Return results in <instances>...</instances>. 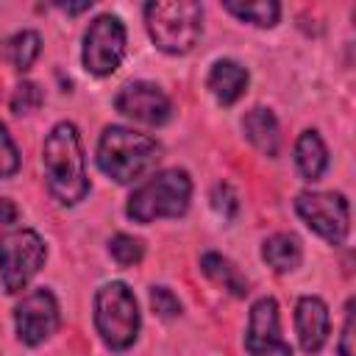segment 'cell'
Wrapping results in <instances>:
<instances>
[{
  "mask_svg": "<svg viewBox=\"0 0 356 356\" xmlns=\"http://www.w3.org/2000/svg\"><path fill=\"white\" fill-rule=\"evenodd\" d=\"M42 167L53 197L64 206H75L89 192L86 161L81 150V136L72 122H56L42 147Z\"/></svg>",
  "mask_w": 356,
  "mask_h": 356,
  "instance_id": "6da1fadb",
  "label": "cell"
},
{
  "mask_svg": "<svg viewBox=\"0 0 356 356\" xmlns=\"http://www.w3.org/2000/svg\"><path fill=\"white\" fill-rule=\"evenodd\" d=\"M161 159V145L122 125H108L97 142V167L117 184H131L150 172Z\"/></svg>",
  "mask_w": 356,
  "mask_h": 356,
  "instance_id": "7a4b0ae2",
  "label": "cell"
},
{
  "mask_svg": "<svg viewBox=\"0 0 356 356\" xmlns=\"http://www.w3.org/2000/svg\"><path fill=\"white\" fill-rule=\"evenodd\" d=\"M145 25L153 44L170 56L189 53L203 33V6L195 0H159L145 6Z\"/></svg>",
  "mask_w": 356,
  "mask_h": 356,
  "instance_id": "3957f363",
  "label": "cell"
},
{
  "mask_svg": "<svg viewBox=\"0 0 356 356\" xmlns=\"http://www.w3.org/2000/svg\"><path fill=\"white\" fill-rule=\"evenodd\" d=\"M189 197H192V181L186 170H161L156 175H150L142 186L134 189V195L128 197L125 214L134 222H153L161 217H181L189 209Z\"/></svg>",
  "mask_w": 356,
  "mask_h": 356,
  "instance_id": "277c9868",
  "label": "cell"
},
{
  "mask_svg": "<svg viewBox=\"0 0 356 356\" xmlns=\"http://www.w3.org/2000/svg\"><path fill=\"white\" fill-rule=\"evenodd\" d=\"M139 306L128 284L108 281L95 295V325L111 350H125L139 337Z\"/></svg>",
  "mask_w": 356,
  "mask_h": 356,
  "instance_id": "5b68a950",
  "label": "cell"
},
{
  "mask_svg": "<svg viewBox=\"0 0 356 356\" xmlns=\"http://www.w3.org/2000/svg\"><path fill=\"white\" fill-rule=\"evenodd\" d=\"M47 248L31 228H17L0 236V284L8 295L22 292L42 270Z\"/></svg>",
  "mask_w": 356,
  "mask_h": 356,
  "instance_id": "8992f818",
  "label": "cell"
},
{
  "mask_svg": "<svg viewBox=\"0 0 356 356\" xmlns=\"http://www.w3.org/2000/svg\"><path fill=\"white\" fill-rule=\"evenodd\" d=\"M300 220L325 242L339 245L350 231V206L342 192H303L295 200Z\"/></svg>",
  "mask_w": 356,
  "mask_h": 356,
  "instance_id": "52a82bcc",
  "label": "cell"
},
{
  "mask_svg": "<svg viewBox=\"0 0 356 356\" xmlns=\"http://www.w3.org/2000/svg\"><path fill=\"white\" fill-rule=\"evenodd\" d=\"M125 56V25L114 14H100L92 19L83 36V67L86 72L103 78L111 75Z\"/></svg>",
  "mask_w": 356,
  "mask_h": 356,
  "instance_id": "ba28073f",
  "label": "cell"
},
{
  "mask_svg": "<svg viewBox=\"0 0 356 356\" xmlns=\"http://www.w3.org/2000/svg\"><path fill=\"white\" fill-rule=\"evenodd\" d=\"M14 325H17L19 342H25L31 348L50 339L58 328V303H56L53 292L50 289L28 292L14 309Z\"/></svg>",
  "mask_w": 356,
  "mask_h": 356,
  "instance_id": "9c48e42d",
  "label": "cell"
},
{
  "mask_svg": "<svg viewBox=\"0 0 356 356\" xmlns=\"http://www.w3.org/2000/svg\"><path fill=\"white\" fill-rule=\"evenodd\" d=\"M114 106L120 114L136 120V122H145V125H164L170 120V97L150 81H131L125 83L117 97H114Z\"/></svg>",
  "mask_w": 356,
  "mask_h": 356,
  "instance_id": "30bf717a",
  "label": "cell"
},
{
  "mask_svg": "<svg viewBox=\"0 0 356 356\" xmlns=\"http://www.w3.org/2000/svg\"><path fill=\"white\" fill-rule=\"evenodd\" d=\"M245 348L250 356H292V348L281 339L278 303L273 298H259L250 306Z\"/></svg>",
  "mask_w": 356,
  "mask_h": 356,
  "instance_id": "8fae6325",
  "label": "cell"
},
{
  "mask_svg": "<svg viewBox=\"0 0 356 356\" xmlns=\"http://www.w3.org/2000/svg\"><path fill=\"white\" fill-rule=\"evenodd\" d=\"M328 328H331L328 306L314 295L300 298L295 306V331H298L300 348L306 353H317L328 339Z\"/></svg>",
  "mask_w": 356,
  "mask_h": 356,
  "instance_id": "7c38bea8",
  "label": "cell"
},
{
  "mask_svg": "<svg viewBox=\"0 0 356 356\" xmlns=\"http://www.w3.org/2000/svg\"><path fill=\"white\" fill-rule=\"evenodd\" d=\"M206 86L220 106H234L248 89V70L231 58H220V61H214V67L206 78Z\"/></svg>",
  "mask_w": 356,
  "mask_h": 356,
  "instance_id": "4fadbf2b",
  "label": "cell"
},
{
  "mask_svg": "<svg viewBox=\"0 0 356 356\" xmlns=\"http://www.w3.org/2000/svg\"><path fill=\"white\" fill-rule=\"evenodd\" d=\"M242 131L248 136V142L264 153V156H275L278 153V145H281V134H278V120L270 108H250L242 120Z\"/></svg>",
  "mask_w": 356,
  "mask_h": 356,
  "instance_id": "5bb4252c",
  "label": "cell"
},
{
  "mask_svg": "<svg viewBox=\"0 0 356 356\" xmlns=\"http://www.w3.org/2000/svg\"><path fill=\"white\" fill-rule=\"evenodd\" d=\"M261 259H264L275 273H289V270H295V267L300 264V259H303V245H300V239H298L295 234L278 231V234H273V236L264 239V245H261Z\"/></svg>",
  "mask_w": 356,
  "mask_h": 356,
  "instance_id": "9a60e30c",
  "label": "cell"
},
{
  "mask_svg": "<svg viewBox=\"0 0 356 356\" xmlns=\"http://www.w3.org/2000/svg\"><path fill=\"white\" fill-rule=\"evenodd\" d=\"M295 164L306 181H317L328 167V150L317 131H303L295 142Z\"/></svg>",
  "mask_w": 356,
  "mask_h": 356,
  "instance_id": "2e32d148",
  "label": "cell"
},
{
  "mask_svg": "<svg viewBox=\"0 0 356 356\" xmlns=\"http://www.w3.org/2000/svg\"><path fill=\"white\" fill-rule=\"evenodd\" d=\"M200 270L214 281V284H222L225 289H231L236 298H245L248 295V281L245 275L220 253H203L200 256Z\"/></svg>",
  "mask_w": 356,
  "mask_h": 356,
  "instance_id": "e0dca14e",
  "label": "cell"
},
{
  "mask_svg": "<svg viewBox=\"0 0 356 356\" xmlns=\"http://www.w3.org/2000/svg\"><path fill=\"white\" fill-rule=\"evenodd\" d=\"M42 50V39L36 31H19L3 42V56L14 64V70H28Z\"/></svg>",
  "mask_w": 356,
  "mask_h": 356,
  "instance_id": "ac0fdd59",
  "label": "cell"
},
{
  "mask_svg": "<svg viewBox=\"0 0 356 356\" xmlns=\"http://www.w3.org/2000/svg\"><path fill=\"white\" fill-rule=\"evenodd\" d=\"M225 11H231L239 19H248L259 28H273L281 17V6L273 0H259V3H225Z\"/></svg>",
  "mask_w": 356,
  "mask_h": 356,
  "instance_id": "d6986e66",
  "label": "cell"
},
{
  "mask_svg": "<svg viewBox=\"0 0 356 356\" xmlns=\"http://www.w3.org/2000/svg\"><path fill=\"white\" fill-rule=\"evenodd\" d=\"M108 253L114 256V261L120 267H131V264H139L142 261L145 245H142V239H136L131 234H114L111 242H108Z\"/></svg>",
  "mask_w": 356,
  "mask_h": 356,
  "instance_id": "ffe728a7",
  "label": "cell"
},
{
  "mask_svg": "<svg viewBox=\"0 0 356 356\" xmlns=\"http://www.w3.org/2000/svg\"><path fill=\"white\" fill-rule=\"evenodd\" d=\"M42 100H44L42 89L33 81H22L11 95V111L14 114H31V111H36L42 106Z\"/></svg>",
  "mask_w": 356,
  "mask_h": 356,
  "instance_id": "44dd1931",
  "label": "cell"
},
{
  "mask_svg": "<svg viewBox=\"0 0 356 356\" xmlns=\"http://www.w3.org/2000/svg\"><path fill=\"white\" fill-rule=\"evenodd\" d=\"M19 170V150L8 136L6 125H0V178H11Z\"/></svg>",
  "mask_w": 356,
  "mask_h": 356,
  "instance_id": "7402d4cb",
  "label": "cell"
},
{
  "mask_svg": "<svg viewBox=\"0 0 356 356\" xmlns=\"http://www.w3.org/2000/svg\"><path fill=\"white\" fill-rule=\"evenodd\" d=\"M150 306L161 317H178L181 314V303H178V298L167 286H153L150 289Z\"/></svg>",
  "mask_w": 356,
  "mask_h": 356,
  "instance_id": "603a6c76",
  "label": "cell"
},
{
  "mask_svg": "<svg viewBox=\"0 0 356 356\" xmlns=\"http://www.w3.org/2000/svg\"><path fill=\"white\" fill-rule=\"evenodd\" d=\"M211 200H214V209H217L222 217H234V214H236V209H239L236 195L231 192V186H228V184H217V186H214Z\"/></svg>",
  "mask_w": 356,
  "mask_h": 356,
  "instance_id": "cb8c5ba5",
  "label": "cell"
},
{
  "mask_svg": "<svg viewBox=\"0 0 356 356\" xmlns=\"http://www.w3.org/2000/svg\"><path fill=\"white\" fill-rule=\"evenodd\" d=\"M339 356H353V300L345 306V323H342V337H339Z\"/></svg>",
  "mask_w": 356,
  "mask_h": 356,
  "instance_id": "d4e9b609",
  "label": "cell"
},
{
  "mask_svg": "<svg viewBox=\"0 0 356 356\" xmlns=\"http://www.w3.org/2000/svg\"><path fill=\"white\" fill-rule=\"evenodd\" d=\"M17 217H19V209L14 206V200L0 197V225H11L17 222Z\"/></svg>",
  "mask_w": 356,
  "mask_h": 356,
  "instance_id": "484cf974",
  "label": "cell"
},
{
  "mask_svg": "<svg viewBox=\"0 0 356 356\" xmlns=\"http://www.w3.org/2000/svg\"><path fill=\"white\" fill-rule=\"evenodd\" d=\"M61 11H70V14H81L86 8H92V0H83V3H75V6H67V3H58Z\"/></svg>",
  "mask_w": 356,
  "mask_h": 356,
  "instance_id": "4316f807",
  "label": "cell"
}]
</instances>
